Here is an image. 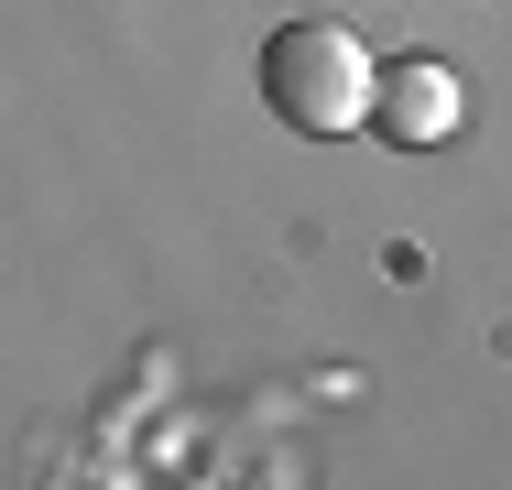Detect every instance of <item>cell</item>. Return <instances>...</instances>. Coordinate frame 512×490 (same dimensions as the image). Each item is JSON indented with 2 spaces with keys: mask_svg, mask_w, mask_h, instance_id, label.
I'll return each instance as SVG.
<instances>
[{
  "mask_svg": "<svg viewBox=\"0 0 512 490\" xmlns=\"http://www.w3.org/2000/svg\"><path fill=\"white\" fill-rule=\"evenodd\" d=\"M371 88H382V66L360 55V33L349 22H284V33H262V109L284 120V131H371Z\"/></svg>",
  "mask_w": 512,
  "mask_h": 490,
  "instance_id": "6da1fadb",
  "label": "cell"
},
{
  "mask_svg": "<svg viewBox=\"0 0 512 490\" xmlns=\"http://www.w3.org/2000/svg\"><path fill=\"white\" fill-rule=\"evenodd\" d=\"M458 77L436 66V55H404V66H382V88H371V131L382 142H404V153H425V142H458Z\"/></svg>",
  "mask_w": 512,
  "mask_h": 490,
  "instance_id": "7a4b0ae2",
  "label": "cell"
}]
</instances>
